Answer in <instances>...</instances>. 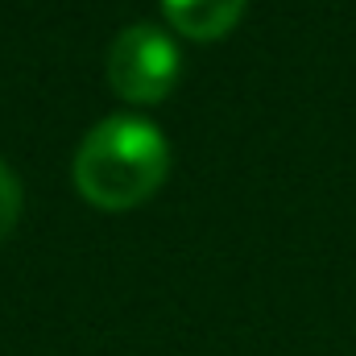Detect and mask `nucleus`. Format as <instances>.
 Masks as SVG:
<instances>
[{"label":"nucleus","mask_w":356,"mask_h":356,"mask_svg":"<svg viewBox=\"0 0 356 356\" xmlns=\"http://www.w3.org/2000/svg\"><path fill=\"white\" fill-rule=\"evenodd\" d=\"M71 175L91 207L129 211L162 191L170 175V141L154 120L112 112L83 133Z\"/></svg>","instance_id":"f257e3e1"},{"label":"nucleus","mask_w":356,"mask_h":356,"mask_svg":"<svg viewBox=\"0 0 356 356\" xmlns=\"http://www.w3.org/2000/svg\"><path fill=\"white\" fill-rule=\"evenodd\" d=\"M178 75H182V50L175 33L154 21H137L120 29L108 46V83L129 104L166 99L175 91Z\"/></svg>","instance_id":"f03ea898"},{"label":"nucleus","mask_w":356,"mask_h":356,"mask_svg":"<svg viewBox=\"0 0 356 356\" xmlns=\"http://www.w3.org/2000/svg\"><path fill=\"white\" fill-rule=\"evenodd\" d=\"M249 0H162V13L191 42H216L228 29H236V21L245 17Z\"/></svg>","instance_id":"7ed1b4c3"},{"label":"nucleus","mask_w":356,"mask_h":356,"mask_svg":"<svg viewBox=\"0 0 356 356\" xmlns=\"http://www.w3.org/2000/svg\"><path fill=\"white\" fill-rule=\"evenodd\" d=\"M21 203H25V191H21V178L13 175L8 162H0V245L8 241V232L17 228L21 220Z\"/></svg>","instance_id":"20e7f679"}]
</instances>
